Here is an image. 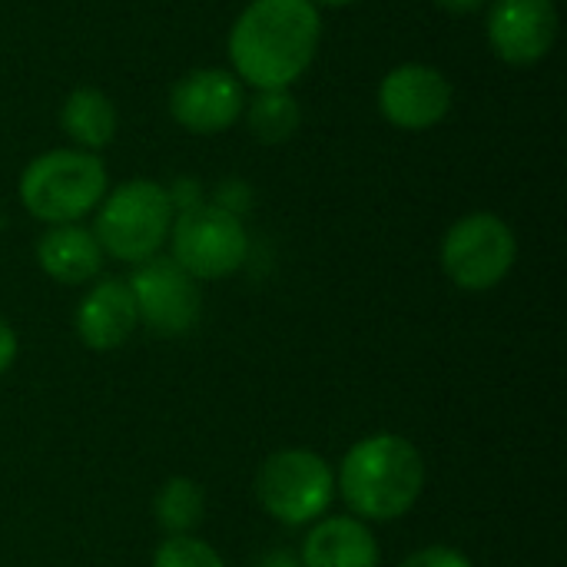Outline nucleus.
Wrapping results in <instances>:
<instances>
[{"mask_svg": "<svg viewBox=\"0 0 567 567\" xmlns=\"http://www.w3.org/2000/svg\"><path fill=\"white\" fill-rule=\"evenodd\" d=\"M173 262L196 282L226 279L243 269L249 256V236L236 213L216 203H196L173 216Z\"/></svg>", "mask_w": 567, "mask_h": 567, "instance_id": "6", "label": "nucleus"}, {"mask_svg": "<svg viewBox=\"0 0 567 567\" xmlns=\"http://www.w3.org/2000/svg\"><path fill=\"white\" fill-rule=\"evenodd\" d=\"M435 3L449 13H475V10L488 7L492 0H435Z\"/></svg>", "mask_w": 567, "mask_h": 567, "instance_id": "21", "label": "nucleus"}, {"mask_svg": "<svg viewBox=\"0 0 567 567\" xmlns=\"http://www.w3.org/2000/svg\"><path fill=\"white\" fill-rule=\"evenodd\" d=\"M518 239L495 213L462 216L442 239V269L465 292H485L515 269Z\"/></svg>", "mask_w": 567, "mask_h": 567, "instance_id": "7", "label": "nucleus"}, {"mask_svg": "<svg viewBox=\"0 0 567 567\" xmlns=\"http://www.w3.org/2000/svg\"><path fill=\"white\" fill-rule=\"evenodd\" d=\"M452 96L455 90L442 70L429 63H402L382 76L379 110L392 126L422 133L449 116Z\"/></svg>", "mask_w": 567, "mask_h": 567, "instance_id": "10", "label": "nucleus"}, {"mask_svg": "<svg viewBox=\"0 0 567 567\" xmlns=\"http://www.w3.org/2000/svg\"><path fill=\"white\" fill-rule=\"evenodd\" d=\"M485 30L505 63L532 66L545 60L558 40V7L555 0H492Z\"/></svg>", "mask_w": 567, "mask_h": 567, "instance_id": "11", "label": "nucleus"}, {"mask_svg": "<svg viewBox=\"0 0 567 567\" xmlns=\"http://www.w3.org/2000/svg\"><path fill=\"white\" fill-rule=\"evenodd\" d=\"M126 286L133 292L140 322L153 336L176 339V336H186L199 322V309H203L199 286L173 259L153 256L140 262V269L130 276Z\"/></svg>", "mask_w": 567, "mask_h": 567, "instance_id": "8", "label": "nucleus"}, {"mask_svg": "<svg viewBox=\"0 0 567 567\" xmlns=\"http://www.w3.org/2000/svg\"><path fill=\"white\" fill-rule=\"evenodd\" d=\"M256 498L269 518L302 528L329 512L336 498V478L322 455L309 449H286L259 465Z\"/></svg>", "mask_w": 567, "mask_h": 567, "instance_id": "5", "label": "nucleus"}, {"mask_svg": "<svg viewBox=\"0 0 567 567\" xmlns=\"http://www.w3.org/2000/svg\"><path fill=\"white\" fill-rule=\"evenodd\" d=\"M302 567H379L375 535L359 518H326L302 545Z\"/></svg>", "mask_w": 567, "mask_h": 567, "instance_id": "14", "label": "nucleus"}, {"mask_svg": "<svg viewBox=\"0 0 567 567\" xmlns=\"http://www.w3.org/2000/svg\"><path fill=\"white\" fill-rule=\"evenodd\" d=\"M153 515L166 538L189 535L206 515V495L193 478H169L153 502Z\"/></svg>", "mask_w": 567, "mask_h": 567, "instance_id": "16", "label": "nucleus"}, {"mask_svg": "<svg viewBox=\"0 0 567 567\" xmlns=\"http://www.w3.org/2000/svg\"><path fill=\"white\" fill-rule=\"evenodd\" d=\"M312 3H316V7H319V3H326V7H349V3H355V0H312Z\"/></svg>", "mask_w": 567, "mask_h": 567, "instance_id": "23", "label": "nucleus"}, {"mask_svg": "<svg viewBox=\"0 0 567 567\" xmlns=\"http://www.w3.org/2000/svg\"><path fill=\"white\" fill-rule=\"evenodd\" d=\"M106 196V166L86 150H50L27 163L20 176L23 209L50 226L76 223Z\"/></svg>", "mask_w": 567, "mask_h": 567, "instance_id": "3", "label": "nucleus"}, {"mask_svg": "<svg viewBox=\"0 0 567 567\" xmlns=\"http://www.w3.org/2000/svg\"><path fill=\"white\" fill-rule=\"evenodd\" d=\"M256 567H302V561L289 551H269Z\"/></svg>", "mask_w": 567, "mask_h": 567, "instance_id": "22", "label": "nucleus"}, {"mask_svg": "<svg viewBox=\"0 0 567 567\" xmlns=\"http://www.w3.org/2000/svg\"><path fill=\"white\" fill-rule=\"evenodd\" d=\"M243 113L249 120L252 136L262 143H286L302 120V110L289 90H259Z\"/></svg>", "mask_w": 567, "mask_h": 567, "instance_id": "17", "label": "nucleus"}, {"mask_svg": "<svg viewBox=\"0 0 567 567\" xmlns=\"http://www.w3.org/2000/svg\"><path fill=\"white\" fill-rule=\"evenodd\" d=\"M243 110H246V86L239 83L236 73L219 66L189 70L186 76H179V83L169 93L173 120L196 136H213L229 130L243 116Z\"/></svg>", "mask_w": 567, "mask_h": 567, "instance_id": "9", "label": "nucleus"}, {"mask_svg": "<svg viewBox=\"0 0 567 567\" xmlns=\"http://www.w3.org/2000/svg\"><path fill=\"white\" fill-rule=\"evenodd\" d=\"M136 326H140V316H136L133 292L120 279H103L80 299L76 336L93 352L120 349L133 336Z\"/></svg>", "mask_w": 567, "mask_h": 567, "instance_id": "12", "label": "nucleus"}, {"mask_svg": "<svg viewBox=\"0 0 567 567\" xmlns=\"http://www.w3.org/2000/svg\"><path fill=\"white\" fill-rule=\"evenodd\" d=\"M60 123H63L66 136L80 150L93 153V150H103V146L113 143V136H116V106H113V100L103 90L76 86L63 100Z\"/></svg>", "mask_w": 567, "mask_h": 567, "instance_id": "15", "label": "nucleus"}, {"mask_svg": "<svg viewBox=\"0 0 567 567\" xmlns=\"http://www.w3.org/2000/svg\"><path fill=\"white\" fill-rule=\"evenodd\" d=\"M402 567H475L462 551L449 548V545H432V548H422L415 555H409Z\"/></svg>", "mask_w": 567, "mask_h": 567, "instance_id": "19", "label": "nucleus"}, {"mask_svg": "<svg viewBox=\"0 0 567 567\" xmlns=\"http://www.w3.org/2000/svg\"><path fill=\"white\" fill-rule=\"evenodd\" d=\"M37 262L40 269L63 286H83L90 282L103 266V249L96 236L76 223L50 226L37 243Z\"/></svg>", "mask_w": 567, "mask_h": 567, "instance_id": "13", "label": "nucleus"}, {"mask_svg": "<svg viewBox=\"0 0 567 567\" xmlns=\"http://www.w3.org/2000/svg\"><path fill=\"white\" fill-rule=\"evenodd\" d=\"M153 567H226L223 558L199 538L193 535H179V538H166L156 555Z\"/></svg>", "mask_w": 567, "mask_h": 567, "instance_id": "18", "label": "nucleus"}, {"mask_svg": "<svg viewBox=\"0 0 567 567\" xmlns=\"http://www.w3.org/2000/svg\"><path fill=\"white\" fill-rule=\"evenodd\" d=\"M425 488L422 452L392 432L355 442L339 468V492L346 505L369 522H395L412 512Z\"/></svg>", "mask_w": 567, "mask_h": 567, "instance_id": "2", "label": "nucleus"}, {"mask_svg": "<svg viewBox=\"0 0 567 567\" xmlns=\"http://www.w3.org/2000/svg\"><path fill=\"white\" fill-rule=\"evenodd\" d=\"M93 236L103 252L120 262L153 259L173 229V199L169 189L153 179H126L110 196L100 199Z\"/></svg>", "mask_w": 567, "mask_h": 567, "instance_id": "4", "label": "nucleus"}, {"mask_svg": "<svg viewBox=\"0 0 567 567\" xmlns=\"http://www.w3.org/2000/svg\"><path fill=\"white\" fill-rule=\"evenodd\" d=\"M17 359V332L10 329V322L0 319V375L13 365Z\"/></svg>", "mask_w": 567, "mask_h": 567, "instance_id": "20", "label": "nucleus"}, {"mask_svg": "<svg viewBox=\"0 0 567 567\" xmlns=\"http://www.w3.org/2000/svg\"><path fill=\"white\" fill-rule=\"evenodd\" d=\"M319 40L312 0H249L229 30V60L243 86L289 90L316 60Z\"/></svg>", "mask_w": 567, "mask_h": 567, "instance_id": "1", "label": "nucleus"}]
</instances>
